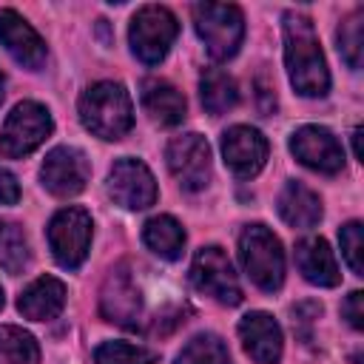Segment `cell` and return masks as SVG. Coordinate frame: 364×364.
<instances>
[{
    "label": "cell",
    "mask_w": 364,
    "mask_h": 364,
    "mask_svg": "<svg viewBox=\"0 0 364 364\" xmlns=\"http://www.w3.org/2000/svg\"><path fill=\"white\" fill-rule=\"evenodd\" d=\"M361 26H364V11L355 9V11H350V14L341 20V26H338V31H336L338 54L344 57V63H347L350 68H358V65H361Z\"/></svg>",
    "instance_id": "27"
},
{
    "label": "cell",
    "mask_w": 364,
    "mask_h": 364,
    "mask_svg": "<svg viewBox=\"0 0 364 364\" xmlns=\"http://www.w3.org/2000/svg\"><path fill=\"white\" fill-rule=\"evenodd\" d=\"M176 364H230V353L219 336L202 333L182 347V353L176 355Z\"/></svg>",
    "instance_id": "25"
},
{
    "label": "cell",
    "mask_w": 364,
    "mask_h": 364,
    "mask_svg": "<svg viewBox=\"0 0 364 364\" xmlns=\"http://www.w3.org/2000/svg\"><path fill=\"white\" fill-rule=\"evenodd\" d=\"M193 26L213 60H228L239 51L245 37V17L230 3H199L193 6Z\"/></svg>",
    "instance_id": "4"
},
{
    "label": "cell",
    "mask_w": 364,
    "mask_h": 364,
    "mask_svg": "<svg viewBox=\"0 0 364 364\" xmlns=\"http://www.w3.org/2000/svg\"><path fill=\"white\" fill-rule=\"evenodd\" d=\"M191 282L202 296H210L219 304L233 307L242 301V287L233 273V264H230L228 253L216 245L196 250L193 264H191Z\"/></svg>",
    "instance_id": "8"
},
{
    "label": "cell",
    "mask_w": 364,
    "mask_h": 364,
    "mask_svg": "<svg viewBox=\"0 0 364 364\" xmlns=\"http://www.w3.org/2000/svg\"><path fill=\"white\" fill-rule=\"evenodd\" d=\"M239 256L250 282L267 293L279 290L284 282V250L273 230L264 225H247L239 233Z\"/></svg>",
    "instance_id": "3"
},
{
    "label": "cell",
    "mask_w": 364,
    "mask_h": 364,
    "mask_svg": "<svg viewBox=\"0 0 364 364\" xmlns=\"http://www.w3.org/2000/svg\"><path fill=\"white\" fill-rule=\"evenodd\" d=\"M51 128H54V122H51V114L46 105L31 102V100L17 102L0 131V156H6V159L28 156L48 139Z\"/></svg>",
    "instance_id": "5"
},
{
    "label": "cell",
    "mask_w": 364,
    "mask_h": 364,
    "mask_svg": "<svg viewBox=\"0 0 364 364\" xmlns=\"http://www.w3.org/2000/svg\"><path fill=\"white\" fill-rule=\"evenodd\" d=\"M279 216L299 230H307L313 225H318L321 219V199L318 193H313L307 185L301 182H287L279 193Z\"/></svg>",
    "instance_id": "20"
},
{
    "label": "cell",
    "mask_w": 364,
    "mask_h": 364,
    "mask_svg": "<svg viewBox=\"0 0 364 364\" xmlns=\"http://www.w3.org/2000/svg\"><path fill=\"white\" fill-rule=\"evenodd\" d=\"M358 139H361V128L353 131V151H355V159H361V148H358Z\"/></svg>",
    "instance_id": "32"
},
{
    "label": "cell",
    "mask_w": 364,
    "mask_h": 364,
    "mask_svg": "<svg viewBox=\"0 0 364 364\" xmlns=\"http://www.w3.org/2000/svg\"><path fill=\"white\" fill-rule=\"evenodd\" d=\"M0 102H3V71H0Z\"/></svg>",
    "instance_id": "33"
},
{
    "label": "cell",
    "mask_w": 364,
    "mask_h": 364,
    "mask_svg": "<svg viewBox=\"0 0 364 364\" xmlns=\"http://www.w3.org/2000/svg\"><path fill=\"white\" fill-rule=\"evenodd\" d=\"M88 173H91L88 156L74 145H57L54 151L46 154V159L40 165L43 188L63 199L77 196L88 182Z\"/></svg>",
    "instance_id": "10"
},
{
    "label": "cell",
    "mask_w": 364,
    "mask_h": 364,
    "mask_svg": "<svg viewBox=\"0 0 364 364\" xmlns=\"http://www.w3.org/2000/svg\"><path fill=\"white\" fill-rule=\"evenodd\" d=\"M142 242L159 256V259H179L182 256V247H185V230L182 225L173 219V216H154L145 222L142 228Z\"/></svg>",
    "instance_id": "21"
},
{
    "label": "cell",
    "mask_w": 364,
    "mask_h": 364,
    "mask_svg": "<svg viewBox=\"0 0 364 364\" xmlns=\"http://www.w3.org/2000/svg\"><path fill=\"white\" fill-rule=\"evenodd\" d=\"M142 108L148 111V117L159 125H179L185 119L188 102L182 97V91H176L171 82L165 80H145L142 82Z\"/></svg>",
    "instance_id": "19"
},
{
    "label": "cell",
    "mask_w": 364,
    "mask_h": 364,
    "mask_svg": "<svg viewBox=\"0 0 364 364\" xmlns=\"http://www.w3.org/2000/svg\"><path fill=\"white\" fill-rule=\"evenodd\" d=\"M28 239L20 225L0 219V267L6 273H23L28 264Z\"/></svg>",
    "instance_id": "23"
},
{
    "label": "cell",
    "mask_w": 364,
    "mask_h": 364,
    "mask_svg": "<svg viewBox=\"0 0 364 364\" xmlns=\"http://www.w3.org/2000/svg\"><path fill=\"white\" fill-rule=\"evenodd\" d=\"M296 267L310 284H318V287H336L341 279L336 256L321 236H307L296 245Z\"/></svg>",
    "instance_id": "17"
},
{
    "label": "cell",
    "mask_w": 364,
    "mask_h": 364,
    "mask_svg": "<svg viewBox=\"0 0 364 364\" xmlns=\"http://www.w3.org/2000/svg\"><path fill=\"white\" fill-rule=\"evenodd\" d=\"M91 216L82 208H63L48 222V247L60 267L77 270L91 247Z\"/></svg>",
    "instance_id": "7"
},
{
    "label": "cell",
    "mask_w": 364,
    "mask_h": 364,
    "mask_svg": "<svg viewBox=\"0 0 364 364\" xmlns=\"http://www.w3.org/2000/svg\"><path fill=\"white\" fill-rule=\"evenodd\" d=\"M0 310H3V287H0Z\"/></svg>",
    "instance_id": "34"
},
{
    "label": "cell",
    "mask_w": 364,
    "mask_h": 364,
    "mask_svg": "<svg viewBox=\"0 0 364 364\" xmlns=\"http://www.w3.org/2000/svg\"><path fill=\"white\" fill-rule=\"evenodd\" d=\"M341 316L350 321L353 330H361V327H364V293H361V290H353V293L344 299Z\"/></svg>",
    "instance_id": "29"
},
{
    "label": "cell",
    "mask_w": 364,
    "mask_h": 364,
    "mask_svg": "<svg viewBox=\"0 0 364 364\" xmlns=\"http://www.w3.org/2000/svg\"><path fill=\"white\" fill-rule=\"evenodd\" d=\"M256 88H259V108H262V114H273L276 111V94H273V88L267 85V80L264 77H259L256 80Z\"/></svg>",
    "instance_id": "31"
},
{
    "label": "cell",
    "mask_w": 364,
    "mask_h": 364,
    "mask_svg": "<svg viewBox=\"0 0 364 364\" xmlns=\"http://www.w3.org/2000/svg\"><path fill=\"white\" fill-rule=\"evenodd\" d=\"M338 239H341V253H344L350 270L355 276H361L364 273V264H361V222H347L341 228Z\"/></svg>",
    "instance_id": "28"
},
{
    "label": "cell",
    "mask_w": 364,
    "mask_h": 364,
    "mask_svg": "<svg viewBox=\"0 0 364 364\" xmlns=\"http://www.w3.org/2000/svg\"><path fill=\"white\" fill-rule=\"evenodd\" d=\"M65 307V284L54 276L34 279L17 299V310L31 321H48L57 318Z\"/></svg>",
    "instance_id": "18"
},
{
    "label": "cell",
    "mask_w": 364,
    "mask_h": 364,
    "mask_svg": "<svg viewBox=\"0 0 364 364\" xmlns=\"http://www.w3.org/2000/svg\"><path fill=\"white\" fill-rule=\"evenodd\" d=\"M222 156L236 176L250 179L267 162V139L250 125H233L222 134Z\"/></svg>",
    "instance_id": "14"
},
{
    "label": "cell",
    "mask_w": 364,
    "mask_h": 364,
    "mask_svg": "<svg viewBox=\"0 0 364 364\" xmlns=\"http://www.w3.org/2000/svg\"><path fill=\"white\" fill-rule=\"evenodd\" d=\"M0 43L20 65H26L31 71H37L46 63L43 37L14 9H0Z\"/></svg>",
    "instance_id": "15"
},
{
    "label": "cell",
    "mask_w": 364,
    "mask_h": 364,
    "mask_svg": "<svg viewBox=\"0 0 364 364\" xmlns=\"http://www.w3.org/2000/svg\"><path fill=\"white\" fill-rule=\"evenodd\" d=\"M282 31H284V65L293 88L301 97H324L330 88V74L313 20L307 14L287 11Z\"/></svg>",
    "instance_id": "1"
},
{
    "label": "cell",
    "mask_w": 364,
    "mask_h": 364,
    "mask_svg": "<svg viewBox=\"0 0 364 364\" xmlns=\"http://www.w3.org/2000/svg\"><path fill=\"white\" fill-rule=\"evenodd\" d=\"M159 355L148 347H136L128 341H105L94 350L97 364H154Z\"/></svg>",
    "instance_id": "26"
},
{
    "label": "cell",
    "mask_w": 364,
    "mask_h": 364,
    "mask_svg": "<svg viewBox=\"0 0 364 364\" xmlns=\"http://www.w3.org/2000/svg\"><path fill=\"white\" fill-rule=\"evenodd\" d=\"M0 358L9 364H37L40 361V347L31 333L23 327H0Z\"/></svg>",
    "instance_id": "24"
},
{
    "label": "cell",
    "mask_w": 364,
    "mask_h": 364,
    "mask_svg": "<svg viewBox=\"0 0 364 364\" xmlns=\"http://www.w3.org/2000/svg\"><path fill=\"white\" fill-rule=\"evenodd\" d=\"M17 199H20L17 179L6 168H0V205H17Z\"/></svg>",
    "instance_id": "30"
},
{
    "label": "cell",
    "mask_w": 364,
    "mask_h": 364,
    "mask_svg": "<svg viewBox=\"0 0 364 364\" xmlns=\"http://www.w3.org/2000/svg\"><path fill=\"white\" fill-rule=\"evenodd\" d=\"M239 338H242L245 353L256 364H279V358H282V327L276 324L273 316H267L262 310H253V313L242 316Z\"/></svg>",
    "instance_id": "16"
},
{
    "label": "cell",
    "mask_w": 364,
    "mask_h": 364,
    "mask_svg": "<svg viewBox=\"0 0 364 364\" xmlns=\"http://www.w3.org/2000/svg\"><path fill=\"white\" fill-rule=\"evenodd\" d=\"M100 313L119 324V327H128L134 330L139 324V316H142V299H139V287L134 282V276L128 273L125 264L114 267L102 284V293H100Z\"/></svg>",
    "instance_id": "13"
},
{
    "label": "cell",
    "mask_w": 364,
    "mask_h": 364,
    "mask_svg": "<svg viewBox=\"0 0 364 364\" xmlns=\"http://www.w3.org/2000/svg\"><path fill=\"white\" fill-rule=\"evenodd\" d=\"M80 122L100 139H122L134 125V105L122 82L102 80L82 91Z\"/></svg>",
    "instance_id": "2"
},
{
    "label": "cell",
    "mask_w": 364,
    "mask_h": 364,
    "mask_svg": "<svg viewBox=\"0 0 364 364\" xmlns=\"http://www.w3.org/2000/svg\"><path fill=\"white\" fill-rule=\"evenodd\" d=\"M108 193L128 210H142L156 202V182L145 162L122 156L108 171Z\"/></svg>",
    "instance_id": "11"
},
{
    "label": "cell",
    "mask_w": 364,
    "mask_h": 364,
    "mask_svg": "<svg viewBox=\"0 0 364 364\" xmlns=\"http://www.w3.org/2000/svg\"><path fill=\"white\" fill-rule=\"evenodd\" d=\"M176 31L179 23L165 6H142L131 20L128 43L136 60H142L145 65H156L165 60L168 48L173 46Z\"/></svg>",
    "instance_id": "6"
},
{
    "label": "cell",
    "mask_w": 364,
    "mask_h": 364,
    "mask_svg": "<svg viewBox=\"0 0 364 364\" xmlns=\"http://www.w3.org/2000/svg\"><path fill=\"white\" fill-rule=\"evenodd\" d=\"M199 97H202L205 111L219 117L239 102V88H236L233 77L225 74L222 68H205L199 77Z\"/></svg>",
    "instance_id": "22"
},
{
    "label": "cell",
    "mask_w": 364,
    "mask_h": 364,
    "mask_svg": "<svg viewBox=\"0 0 364 364\" xmlns=\"http://www.w3.org/2000/svg\"><path fill=\"white\" fill-rule=\"evenodd\" d=\"M290 151L301 165L318 173H338L344 168V151L333 136V131H327L324 125L296 128L290 136Z\"/></svg>",
    "instance_id": "12"
},
{
    "label": "cell",
    "mask_w": 364,
    "mask_h": 364,
    "mask_svg": "<svg viewBox=\"0 0 364 364\" xmlns=\"http://www.w3.org/2000/svg\"><path fill=\"white\" fill-rule=\"evenodd\" d=\"M171 173L185 191H202L210 182V145L199 134L173 136L165 148Z\"/></svg>",
    "instance_id": "9"
}]
</instances>
